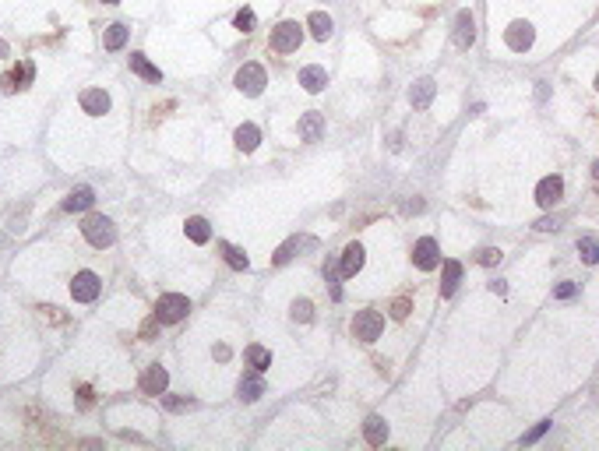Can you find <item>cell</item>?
Masks as SVG:
<instances>
[{"instance_id":"cell-11","label":"cell","mask_w":599,"mask_h":451,"mask_svg":"<svg viewBox=\"0 0 599 451\" xmlns=\"http://www.w3.org/2000/svg\"><path fill=\"white\" fill-rule=\"evenodd\" d=\"M472 42H476V22H472L469 11H458V18H455V46L469 49Z\"/></svg>"},{"instance_id":"cell-4","label":"cell","mask_w":599,"mask_h":451,"mask_svg":"<svg viewBox=\"0 0 599 451\" xmlns=\"http://www.w3.org/2000/svg\"><path fill=\"white\" fill-rule=\"evenodd\" d=\"M300 39H303V29H300L296 22H282V25L271 29V49H275V53H293V49H300Z\"/></svg>"},{"instance_id":"cell-13","label":"cell","mask_w":599,"mask_h":451,"mask_svg":"<svg viewBox=\"0 0 599 451\" xmlns=\"http://www.w3.org/2000/svg\"><path fill=\"white\" fill-rule=\"evenodd\" d=\"M32 74H35V68H32L29 61H22V64H18V71H11V74H4V81H0V85H4V92L11 95V92H18V88H25V85L32 81Z\"/></svg>"},{"instance_id":"cell-15","label":"cell","mask_w":599,"mask_h":451,"mask_svg":"<svg viewBox=\"0 0 599 451\" xmlns=\"http://www.w3.org/2000/svg\"><path fill=\"white\" fill-rule=\"evenodd\" d=\"M363 437H367V444H385L388 441V423L381 420V416H367V423H363Z\"/></svg>"},{"instance_id":"cell-25","label":"cell","mask_w":599,"mask_h":451,"mask_svg":"<svg viewBox=\"0 0 599 451\" xmlns=\"http://www.w3.org/2000/svg\"><path fill=\"white\" fill-rule=\"evenodd\" d=\"M300 247H314V240H300V237H293V240H286V244L275 251V258H271V261H275V264H286V261H289V258H293Z\"/></svg>"},{"instance_id":"cell-36","label":"cell","mask_w":599,"mask_h":451,"mask_svg":"<svg viewBox=\"0 0 599 451\" xmlns=\"http://www.w3.org/2000/svg\"><path fill=\"white\" fill-rule=\"evenodd\" d=\"M159 324H162V321H159V317L152 314V317H148V321L141 324V338H155V328H159Z\"/></svg>"},{"instance_id":"cell-22","label":"cell","mask_w":599,"mask_h":451,"mask_svg":"<svg viewBox=\"0 0 599 451\" xmlns=\"http://www.w3.org/2000/svg\"><path fill=\"white\" fill-rule=\"evenodd\" d=\"M307 29L314 32V39H321V42H324V39L332 35V29H335V25H332V18L324 15V11H314V15L307 18Z\"/></svg>"},{"instance_id":"cell-5","label":"cell","mask_w":599,"mask_h":451,"mask_svg":"<svg viewBox=\"0 0 599 451\" xmlns=\"http://www.w3.org/2000/svg\"><path fill=\"white\" fill-rule=\"evenodd\" d=\"M264 85H268V78H264V68H261V64H243V68L237 71V88H240L243 95H261Z\"/></svg>"},{"instance_id":"cell-39","label":"cell","mask_w":599,"mask_h":451,"mask_svg":"<svg viewBox=\"0 0 599 451\" xmlns=\"http://www.w3.org/2000/svg\"><path fill=\"white\" fill-rule=\"evenodd\" d=\"M328 293H332V300H339V296H342V286H339V278H335L332 271H328Z\"/></svg>"},{"instance_id":"cell-41","label":"cell","mask_w":599,"mask_h":451,"mask_svg":"<svg viewBox=\"0 0 599 451\" xmlns=\"http://www.w3.org/2000/svg\"><path fill=\"white\" fill-rule=\"evenodd\" d=\"M490 290H494L497 296H504V293H508V286H504V282H490Z\"/></svg>"},{"instance_id":"cell-38","label":"cell","mask_w":599,"mask_h":451,"mask_svg":"<svg viewBox=\"0 0 599 451\" xmlns=\"http://www.w3.org/2000/svg\"><path fill=\"white\" fill-rule=\"evenodd\" d=\"M575 296V282H561L557 286V300H571Z\"/></svg>"},{"instance_id":"cell-21","label":"cell","mask_w":599,"mask_h":451,"mask_svg":"<svg viewBox=\"0 0 599 451\" xmlns=\"http://www.w3.org/2000/svg\"><path fill=\"white\" fill-rule=\"evenodd\" d=\"M300 85L307 92H321L324 85H328V74H324V68H303L300 71Z\"/></svg>"},{"instance_id":"cell-1","label":"cell","mask_w":599,"mask_h":451,"mask_svg":"<svg viewBox=\"0 0 599 451\" xmlns=\"http://www.w3.org/2000/svg\"><path fill=\"white\" fill-rule=\"evenodd\" d=\"M81 233H85V240L92 244V247H110L113 240H117V230H113V222L106 219V215H88L85 222H81Z\"/></svg>"},{"instance_id":"cell-3","label":"cell","mask_w":599,"mask_h":451,"mask_svg":"<svg viewBox=\"0 0 599 451\" xmlns=\"http://www.w3.org/2000/svg\"><path fill=\"white\" fill-rule=\"evenodd\" d=\"M381 331H385V317L377 310H360L353 317V335L360 342H374V338H381Z\"/></svg>"},{"instance_id":"cell-33","label":"cell","mask_w":599,"mask_h":451,"mask_svg":"<svg viewBox=\"0 0 599 451\" xmlns=\"http://www.w3.org/2000/svg\"><path fill=\"white\" fill-rule=\"evenodd\" d=\"M162 406H166L170 413H184L194 406V399H177V395H170V399H162Z\"/></svg>"},{"instance_id":"cell-20","label":"cell","mask_w":599,"mask_h":451,"mask_svg":"<svg viewBox=\"0 0 599 451\" xmlns=\"http://www.w3.org/2000/svg\"><path fill=\"white\" fill-rule=\"evenodd\" d=\"M233 141H237V148H240V152H254V148H257V141H261V131H257L254 124H240V127H237V134H233Z\"/></svg>"},{"instance_id":"cell-42","label":"cell","mask_w":599,"mask_h":451,"mask_svg":"<svg viewBox=\"0 0 599 451\" xmlns=\"http://www.w3.org/2000/svg\"><path fill=\"white\" fill-rule=\"evenodd\" d=\"M592 177H596V180H599V162H596V166H592Z\"/></svg>"},{"instance_id":"cell-31","label":"cell","mask_w":599,"mask_h":451,"mask_svg":"<svg viewBox=\"0 0 599 451\" xmlns=\"http://www.w3.org/2000/svg\"><path fill=\"white\" fill-rule=\"evenodd\" d=\"M293 321H300V324H310V321H314L310 300H296V303H293Z\"/></svg>"},{"instance_id":"cell-43","label":"cell","mask_w":599,"mask_h":451,"mask_svg":"<svg viewBox=\"0 0 599 451\" xmlns=\"http://www.w3.org/2000/svg\"><path fill=\"white\" fill-rule=\"evenodd\" d=\"M8 53V42H0V56H4Z\"/></svg>"},{"instance_id":"cell-44","label":"cell","mask_w":599,"mask_h":451,"mask_svg":"<svg viewBox=\"0 0 599 451\" xmlns=\"http://www.w3.org/2000/svg\"><path fill=\"white\" fill-rule=\"evenodd\" d=\"M102 4H120V0H102Z\"/></svg>"},{"instance_id":"cell-40","label":"cell","mask_w":599,"mask_h":451,"mask_svg":"<svg viewBox=\"0 0 599 451\" xmlns=\"http://www.w3.org/2000/svg\"><path fill=\"white\" fill-rule=\"evenodd\" d=\"M536 230H543V233H550V230H557V219H539V222H536Z\"/></svg>"},{"instance_id":"cell-19","label":"cell","mask_w":599,"mask_h":451,"mask_svg":"<svg viewBox=\"0 0 599 451\" xmlns=\"http://www.w3.org/2000/svg\"><path fill=\"white\" fill-rule=\"evenodd\" d=\"M363 268V247L360 244H349L346 251H342V264H339V271L349 278V275H356Z\"/></svg>"},{"instance_id":"cell-23","label":"cell","mask_w":599,"mask_h":451,"mask_svg":"<svg viewBox=\"0 0 599 451\" xmlns=\"http://www.w3.org/2000/svg\"><path fill=\"white\" fill-rule=\"evenodd\" d=\"M240 399L243 402H257L261 395H264V384H261V377H254V374H247V377H240Z\"/></svg>"},{"instance_id":"cell-6","label":"cell","mask_w":599,"mask_h":451,"mask_svg":"<svg viewBox=\"0 0 599 451\" xmlns=\"http://www.w3.org/2000/svg\"><path fill=\"white\" fill-rule=\"evenodd\" d=\"M71 296L78 303H92L99 296V275L95 271H78L74 282H71Z\"/></svg>"},{"instance_id":"cell-26","label":"cell","mask_w":599,"mask_h":451,"mask_svg":"<svg viewBox=\"0 0 599 451\" xmlns=\"http://www.w3.org/2000/svg\"><path fill=\"white\" fill-rule=\"evenodd\" d=\"M247 363L261 374V370H268V367H271V353H268L264 346H247Z\"/></svg>"},{"instance_id":"cell-10","label":"cell","mask_w":599,"mask_h":451,"mask_svg":"<svg viewBox=\"0 0 599 451\" xmlns=\"http://www.w3.org/2000/svg\"><path fill=\"white\" fill-rule=\"evenodd\" d=\"M166 384H170V374H166V367H159V363H152L141 374V391L145 395H162V391H166Z\"/></svg>"},{"instance_id":"cell-16","label":"cell","mask_w":599,"mask_h":451,"mask_svg":"<svg viewBox=\"0 0 599 451\" xmlns=\"http://www.w3.org/2000/svg\"><path fill=\"white\" fill-rule=\"evenodd\" d=\"M433 92H438V85H433L430 78H420V81L413 85V92H409V102H413L416 109H426L430 99H433Z\"/></svg>"},{"instance_id":"cell-45","label":"cell","mask_w":599,"mask_h":451,"mask_svg":"<svg viewBox=\"0 0 599 451\" xmlns=\"http://www.w3.org/2000/svg\"><path fill=\"white\" fill-rule=\"evenodd\" d=\"M596 88H599V74H596Z\"/></svg>"},{"instance_id":"cell-27","label":"cell","mask_w":599,"mask_h":451,"mask_svg":"<svg viewBox=\"0 0 599 451\" xmlns=\"http://www.w3.org/2000/svg\"><path fill=\"white\" fill-rule=\"evenodd\" d=\"M187 237L194 240V244H208V237H211V230H208V222L205 219H187Z\"/></svg>"},{"instance_id":"cell-2","label":"cell","mask_w":599,"mask_h":451,"mask_svg":"<svg viewBox=\"0 0 599 451\" xmlns=\"http://www.w3.org/2000/svg\"><path fill=\"white\" fill-rule=\"evenodd\" d=\"M187 310H191V303H187V296H180V293H166V296H159V303H155V317H159L162 324L184 321Z\"/></svg>"},{"instance_id":"cell-34","label":"cell","mask_w":599,"mask_h":451,"mask_svg":"<svg viewBox=\"0 0 599 451\" xmlns=\"http://www.w3.org/2000/svg\"><path fill=\"white\" fill-rule=\"evenodd\" d=\"M497 261H501V251H497V247L479 251V264H497Z\"/></svg>"},{"instance_id":"cell-9","label":"cell","mask_w":599,"mask_h":451,"mask_svg":"<svg viewBox=\"0 0 599 451\" xmlns=\"http://www.w3.org/2000/svg\"><path fill=\"white\" fill-rule=\"evenodd\" d=\"M413 261H416V268H423V271H430V268H438V261H441L438 240H430V237H423V240L416 244V251H413Z\"/></svg>"},{"instance_id":"cell-17","label":"cell","mask_w":599,"mask_h":451,"mask_svg":"<svg viewBox=\"0 0 599 451\" xmlns=\"http://www.w3.org/2000/svg\"><path fill=\"white\" fill-rule=\"evenodd\" d=\"M131 71L138 78H145V81H162V71L148 61V56H141V53H131Z\"/></svg>"},{"instance_id":"cell-24","label":"cell","mask_w":599,"mask_h":451,"mask_svg":"<svg viewBox=\"0 0 599 451\" xmlns=\"http://www.w3.org/2000/svg\"><path fill=\"white\" fill-rule=\"evenodd\" d=\"M458 278H462V264H458V261H445V275H441V296H452V293H455Z\"/></svg>"},{"instance_id":"cell-14","label":"cell","mask_w":599,"mask_h":451,"mask_svg":"<svg viewBox=\"0 0 599 451\" xmlns=\"http://www.w3.org/2000/svg\"><path fill=\"white\" fill-rule=\"evenodd\" d=\"M321 134H324V117L321 113H303L300 117V138L303 141H321Z\"/></svg>"},{"instance_id":"cell-30","label":"cell","mask_w":599,"mask_h":451,"mask_svg":"<svg viewBox=\"0 0 599 451\" xmlns=\"http://www.w3.org/2000/svg\"><path fill=\"white\" fill-rule=\"evenodd\" d=\"M578 254H582V261H585V264H596V261H599V240L582 237V240H578Z\"/></svg>"},{"instance_id":"cell-18","label":"cell","mask_w":599,"mask_h":451,"mask_svg":"<svg viewBox=\"0 0 599 451\" xmlns=\"http://www.w3.org/2000/svg\"><path fill=\"white\" fill-rule=\"evenodd\" d=\"M92 205H95L92 187H78V191H71V194L64 198V212H85V208H92Z\"/></svg>"},{"instance_id":"cell-12","label":"cell","mask_w":599,"mask_h":451,"mask_svg":"<svg viewBox=\"0 0 599 451\" xmlns=\"http://www.w3.org/2000/svg\"><path fill=\"white\" fill-rule=\"evenodd\" d=\"M81 109L92 113V117H102V113L110 109V95H106L102 88H85L81 92Z\"/></svg>"},{"instance_id":"cell-28","label":"cell","mask_w":599,"mask_h":451,"mask_svg":"<svg viewBox=\"0 0 599 451\" xmlns=\"http://www.w3.org/2000/svg\"><path fill=\"white\" fill-rule=\"evenodd\" d=\"M223 258H226V264L230 268H237V271H247V254L240 251V247H233V244H223Z\"/></svg>"},{"instance_id":"cell-8","label":"cell","mask_w":599,"mask_h":451,"mask_svg":"<svg viewBox=\"0 0 599 451\" xmlns=\"http://www.w3.org/2000/svg\"><path fill=\"white\" fill-rule=\"evenodd\" d=\"M561 194H564V180H561V177H543L539 187H536V201H539L543 208H554V205L561 201Z\"/></svg>"},{"instance_id":"cell-32","label":"cell","mask_w":599,"mask_h":451,"mask_svg":"<svg viewBox=\"0 0 599 451\" xmlns=\"http://www.w3.org/2000/svg\"><path fill=\"white\" fill-rule=\"evenodd\" d=\"M233 25H237L240 32H254V25H257V18H254V11H250V8H243V11H237V18H233Z\"/></svg>"},{"instance_id":"cell-35","label":"cell","mask_w":599,"mask_h":451,"mask_svg":"<svg viewBox=\"0 0 599 451\" xmlns=\"http://www.w3.org/2000/svg\"><path fill=\"white\" fill-rule=\"evenodd\" d=\"M547 430H550V423H536V427L525 434V444H536V441H539L543 434H547Z\"/></svg>"},{"instance_id":"cell-37","label":"cell","mask_w":599,"mask_h":451,"mask_svg":"<svg viewBox=\"0 0 599 451\" xmlns=\"http://www.w3.org/2000/svg\"><path fill=\"white\" fill-rule=\"evenodd\" d=\"M409 310H413L409 300H395V303H392V314H395V317H409Z\"/></svg>"},{"instance_id":"cell-29","label":"cell","mask_w":599,"mask_h":451,"mask_svg":"<svg viewBox=\"0 0 599 451\" xmlns=\"http://www.w3.org/2000/svg\"><path fill=\"white\" fill-rule=\"evenodd\" d=\"M106 49H120L124 42H127V25H110V29H106Z\"/></svg>"},{"instance_id":"cell-7","label":"cell","mask_w":599,"mask_h":451,"mask_svg":"<svg viewBox=\"0 0 599 451\" xmlns=\"http://www.w3.org/2000/svg\"><path fill=\"white\" fill-rule=\"evenodd\" d=\"M504 42H508L515 53H525V49L536 42V32H532V25H529V22H515V25L504 32Z\"/></svg>"}]
</instances>
